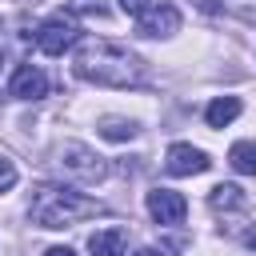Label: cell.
<instances>
[{
  "mask_svg": "<svg viewBox=\"0 0 256 256\" xmlns=\"http://www.w3.org/2000/svg\"><path fill=\"white\" fill-rule=\"evenodd\" d=\"M208 208L220 216H228V212H248V192L240 188V184H216L212 192H208Z\"/></svg>",
  "mask_w": 256,
  "mask_h": 256,
  "instance_id": "cell-9",
  "label": "cell"
},
{
  "mask_svg": "<svg viewBox=\"0 0 256 256\" xmlns=\"http://www.w3.org/2000/svg\"><path fill=\"white\" fill-rule=\"evenodd\" d=\"M136 256H160V252H156V248H140Z\"/></svg>",
  "mask_w": 256,
  "mask_h": 256,
  "instance_id": "cell-18",
  "label": "cell"
},
{
  "mask_svg": "<svg viewBox=\"0 0 256 256\" xmlns=\"http://www.w3.org/2000/svg\"><path fill=\"white\" fill-rule=\"evenodd\" d=\"M0 64H4V60H0Z\"/></svg>",
  "mask_w": 256,
  "mask_h": 256,
  "instance_id": "cell-21",
  "label": "cell"
},
{
  "mask_svg": "<svg viewBox=\"0 0 256 256\" xmlns=\"http://www.w3.org/2000/svg\"><path fill=\"white\" fill-rule=\"evenodd\" d=\"M8 92H12L16 100H44V96H48V76H44L36 64H16Z\"/></svg>",
  "mask_w": 256,
  "mask_h": 256,
  "instance_id": "cell-7",
  "label": "cell"
},
{
  "mask_svg": "<svg viewBox=\"0 0 256 256\" xmlns=\"http://www.w3.org/2000/svg\"><path fill=\"white\" fill-rule=\"evenodd\" d=\"M16 176H20V172H16V164H12V160L0 152V192H8V188L16 184Z\"/></svg>",
  "mask_w": 256,
  "mask_h": 256,
  "instance_id": "cell-14",
  "label": "cell"
},
{
  "mask_svg": "<svg viewBox=\"0 0 256 256\" xmlns=\"http://www.w3.org/2000/svg\"><path fill=\"white\" fill-rule=\"evenodd\" d=\"M228 164L240 176H256V140H236L228 148Z\"/></svg>",
  "mask_w": 256,
  "mask_h": 256,
  "instance_id": "cell-12",
  "label": "cell"
},
{
  "mask_svg": "<svg viewBox=\"0 0 256 256\" xmlns=\"http://www.w3.org/2000/svg\"><path fill=\"white\" fill-rule=\"evenodd\" d=\"M100 136L104 140H132L136 136V124L132 120H120V116H104L100 120Z\"/></svg>",
  "mask_w": 256,
  "mask_h": 256,
  "instance_id": "cell-13",
  "label": "cell"
},
{
  "mask_svg": "<svg viewBox=\"0 0 256 256\" xmlns=\"http://www.w3.org/2000/svg\"><path fill=\"white\" fill-rule=\"evenodd\" d=\"M144 204H148V216H152L156 224H164V228H172V224H180V220L188 216V200H184L176 188H152Z\"/></svg>",
  "mask_w": 256,
  "mask_h": 256,
  "instance_id": "cell-6",
  "label": "cell"
},
{
  "mask_svg": "<svg viewBox=\"0 0 256 256\" xmlns=\"http://www.w3.org/2000/svg\"><path fill=\"white\" fill-rule=\"evenodd\" d=\"M248 244H252V252H256V232H252V236H248Z\"/></svg>",
  "mask_w": 256,
  "mask_h": 256,
  "instance_id": "cell-19",
  "label": "cell"
},
{
  "mask_svg": "<svg viewBox=\"0 0 256 256\" xmlns=\"http://www.w3.org/2000/svg\"><path fill=\"white\" fill-rule=\"evenodd\" d=\"M32 40H36V48H40L44 56H64V52L76 48L84 36H80V24L72 20V12H56V16H48V20L32 32Z\"/></svg>",
  "mask_w": 256,
  "mask_h": 256,
  "instance_id": "cell-3",
  "label": "cell"
},
{
  "mask_svg": "<svg viewBox=\"0 0 256 256\" xmlns=\"http://www.w3.org/2000/svg\"><path fill=\"white\" fill-rule=\"evenodd\" d=\"M0 28H4V20H0Z\"/></svg>",
  "mask_w": 256,
  "mask_h": 256,
  "instance_id": "cell-20",
  "label": "cell"
},
{
  "mask_svg": "<svg viewBox=\"0 0 256 256\" xmlns=\"http://www.w3.org/2000/svg\"><path fill=\"white\" fill-rule=\"evenodd\" d=\"M72 72L80 80L104 84V88H136V84H144V60L136 52H128L124 44H116V40H80Z\"/></svg>",
  "mask_w": 256,
  "mask_h": 256,
  "instance_id": "cell-1",
  "label": "cell"
},
{
  "mask_svg": "<svg viewBox=\"0 0 256 256\" xmlns=\"http://www.w3.org/2000/svg\"><path fill=\"white\" fill-rule=\"evenodd\" d=\"M240 96H216L208 108H204V120H208V128H224V124H232L236 116H240Z\"/></svg>",
  "mask_w": 256,
  "mask_h": 256,
  "instance_id": "cell-11",
  "label": "cell"
},
{
  "mask_svg": "<svg viewBox=\"0 0 256 256\" xmlns=\"http://www.w3.org/2000/svg\"><path fill=\"white\" fill-rule=\"evenodd\" d=\"M100 212H104L100 200H92V196H84L68 184H40L32 192V204H28V216L40 228H68V224L100 216Z\"/></svg>",
  "mask_w": 256,
  "mask_h": 256,
  "instance_id": "cell-2",
  "label": "cell"
},
{
  "mask_svg": "<svg viewBox=\"0 0 256 256\" xmlns=\"http://www.w3.org/2000/svg\"><path fill=\"white\" fill-rule=\"evenodd\" d=\"M44 256H76V252H72V248H68V244H56V248H48V252H44Z\"/></svg>",
  "mask_w": 256,
  "mask_h": 256,
  "instance_id": "cell-17",
  "label": "cell"
},
{
  "mask_svg": "<svg viewBox=\"0 0 256 256\" xmlns=\"http://www.w3.org/2000/svg\"><path fill=\"white\" fill-rule=\"evenodd\" d=\"M56 164H60L68 176L84 180V184H96V180H104V172H108V164H104L92 148H84V144H64Z\"/></svg>",
  "mask_w": 256,
  "mask_h": 256,
  "instance_id": "cell-4",
  "label": "cell"
},
{
  "mask_svg": "<svg viewBox=\"0 0 256 256\" xmlns=\"http://www.w3.org/2000/svg\"><path fill=\"white\" fill-rule=\"evenodd\" d=\"M156 4H160V0H120V8H124L128 16H136V20H140L148 8H156Z\"/></svg>",
  "mask_w": 256,
  "mask_h": 256,
  "instance_id": "cell-15",
  "label": "cell"
},
{
  "mask_svg": "<svg viewBox=\"0 0 256 256\" xmlns=\"http://www.w3.org/2000/svg\"><path fill=\"white\" fill-rule=\"evenodd\" d=\"M68 12H96V16H104V4L100 0H72Z\"/></svg>",
  "mask_w": 256,
  "mask_h": 256,
  "instance_id": "cell-16",
  "label": "cell"
},
{
  "mask_svg": "<svg viewBox=\"0 0 256 256\" xmlns=\"http://www.w3.org/2000/svg\"><path fill=\"white\" fill-rule=\"evenodd\" d=\"M136 32H140V36H172V32H180V8H172V4L148 8V12L136 20Z\"/></svg>",
  "mask_w": 256,
  "mask_h": 256,
  "instance_id": "cell-8",
  "label": "cell"
},
{
  "mask_svg": "<svg viewBox=\"0 0 256 256\" xmlns=\"http://www.w3.org/2000/svg\"><path fill=\"white\" fill-rule=\"evenodd\" d=\"M124 244H128V232L124 228H104V232H92L88 236V252L92 256H124Z\"/></svg>",
  "mask_w": 256,
  "mask_h": 256,
  "instance_id": "cell-10",
  "label": "cell"
},
{
  "mask_svg": "<svg viewBox=\"0 0 256 256\" xmlns=\"http://www.w3.org/2000/svg\"><path fill=\"white\" fill-rule=\"evenodd\" d=\"M164 168H168V176H200V172L212 168V156L204 148H192V144L176 140L168 148V156H164Z\"/></svg>",
  "mask_w": 256,
  "mask_h": 256,
  "instance_id": "cell-5",
  "label": "cell"
}]
</instances>
